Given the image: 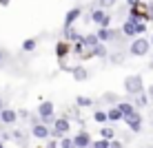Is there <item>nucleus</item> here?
Instances as JSON below:
<instances>
[{
	"label": "nucleus",
	"instance_id": "24",
	"mask_svg": "<svg viewBox=\"0 0 153 148\" xmlns=\"http://www.w3.org/2000/svg\"><path fill=\"white\" fill-rule=\"evenodd\" d=\"M60 148H76V141H73V137L62 135V137H60Z\"/></svg>",
	"mask_w": 153,
	"mask_h": 148
},
{
	"label": "nucleus",
	"instance_id": "2",
	"mask_svg": "<svg viewBox=\"0 0 153 148\" xmlns=\"http://www.w3.org/2000/svg\"><path fill=\"white\" fill-rule=\"evenodd\" d=\"M124 91L129 93V95H138L144 91V80H142V75L140 73H135V75H126L124 77Z\"/></svg>",
	"mask_w": 153,
	"mask_h": 148
},
{
	"label": "nucleus",
	"instance_id": "1",
	"mask_svg": "<svg viewBox=\"0 0 153 148\" xmlns=\"http://www.w3.org/2000/svg\"><path fill=\"white\" fill-rule=\"evenodd\" d=\"M149 49H153L151 40H149V38H142V35H135V38L131 40V44H129V55H133V57H144L146 53H149Z\"/></svg>",
	"mask_w": 153,
	"mask_h": 148
},
{
	"label": "nucleus",
	"instance_id": "17",
	"mask_svg": "<svg viewBox=\"0 0 153 148\" xmlns=\"http://www.w3.org/2000/svg\"><path fill=\"white\" fill-rule=\"evenodd\" d=\"M149 97H151V95L149 93H146V91H142V93H138V95H135V106H138V108H144V106H149Z\"/></svg>",
	"mask_w": 153,
	"mask_h": 148
},
{
	"label": "nucleus",
	"instance_id": "23",
	"mask_svg": "<svg viewBox=\"0 0 153 148\" xmlns=\"http://www.w3.org/2000/svg\"><path fill=\"white\" fill-rule=\"evenodd\" d=\"M93 119H96L98 124H107V121H109V113H107V110H96Z\"/></svg>",
	"mask_w": 153,
	"mask_h": 148
},
{
	"label": "nucleus",
	"instance_id": "26",
	"mask_svg": "<svg viewBox=\"0 0 153 148\" xmlns=\"http://www.w3.org/2000/svg\"><path fill=\"white\" fill-rule=\"evenodd\" d=\"M100 137H107V139H113V137H115V130H113V128H109V126H104V128L100 130Z\"/></svg>",
	"mask_w": 153,
	"mask_h": 148
},
{
	"label": "nucleus",
	"instance_id": "18",
	"mask_svg": "<svg viewBox=\"0 0 153 148\" xmlns=\"http://www.w3.org/2000/svg\"><path fill=\"white\" fill-rule=\"evenodd\" d=\"M65 35H67V40H69L71 44H73V42H78V40H82V38H84V35L80 33V31H76L73 27H71V29H65Z\"/></svg>",
	"mask_w": 153,
	"mask_h": 148
},
{
	"label": "nucleus",
	"instance_id": "30",
	"mask_svg": "<svg viewBox=\"0 0 153 148\" xmlns=\"http://www.w3.org/2000/svg\"><path fill=\"white\" fill-rule=\"evenodd\" d=\"M47 146H51V148H58V146H60V137H58V139H47Z\"/></svg>",
	"mask_w": 153,
	"mask_h": 148
},
{
	"label": "nucleus",
	"instance_id": "4",
	"mask_svg": "<svg viewBox=\"0 0 153 148\" xmlns=\"http://www.w3.org/2000/svg\"><path fill=\"white\" fill-rule=\"evenodd\" d=\"M91 22L98 24V27H111L113 15L109 13L104 7H98V9H93V11H91Z\"/></svg>",
	"mask_w": 153,
	"mask_h": 148
},
{
	"label": "nucleus",
	"instance_id": "20",
	"mask_svg": "<svg viewBox=\"0 0 153 148\" xmlns=\"http://www.w3.org/2000/svg\"><path fill=\"white\" fill-rule=\"evenodd\" d=\"M36 46H38V40H36V38H27V40L22 42V51H25V53L36 51Z\"/></svg>",
	"mask_w": 153,
	"mask_h": 148
},
{
	"label": "nucleus",
	"instance_id": "37",
	"mask_svg": "<svg viewBox=\"0 0 153 148\" xmlns=\"http://www.w3.org/2000/svg\"><path fill=\"white\" fill-rule=\"evenodd\" d=\"M149 66H151V68H153V53H151V64H149Z\"/></svg>",
	"mask_w": 153,
	"mask_h": 148
},
{
	"label": "nucleus",
	"instance_id": "16",
	"mask_svg": "<svg viewBox=\"0 0 153 148\" xmlns=\"http://www.w3.org/2000/svg\"><path fill=\"white\" fill-rule=\"evenodd\" d=\"M120 110L124 113V117H129V115H133L135 110H138V106H135V102H118Z\"/></svg>",
	"mask_w": 153,
	"mask_h": 148
},
{
	"label": "nucleus",
	"instance_id": "21",
	"mask_svg": "<svg viewBox=\"0 0 153 148\" xmlns=\"http://www.w3.org/2000/svg\"><path fill=\"white\" fill-rule=\"evenodd\" d=\"M76 104H78L80 108H89V106H93V99L87 97V95H78V97H76Z\"/></svg>",
	"mask_w": 153,
	"mask_h": 148
},
{
	"label": "nucleus",
	"instance_id": "8",
	"mask_svg": "<svg viewBox=\"0 0 153 148\" xmlns=\"http://www.w3.org/2000/svg\"><path fill=\"white\" fill-rule=\"evenodd\" d=\"M69 128H71V124H69V119H67V117H56V121H53V137L67 135V133H69Z\"/></svg>",
	"mask_w": 153,
	"mask_h": 148
},
{
	"label": "nucleus",
	"instance_id": "3",
	"mask_svg": "<svg viewBox=\"0 0 153 148\" xmlns=\"http://www.w3.org/2000/svg\"><path fill=\"white\" fill-rule=\"evenodd\" d=\"M56 106H53V102H49V99H45V102H40L38 104V115L42 117V121L45 124H49V126H53V121H56Z\"/></svg>",
	"mask_w": 153,
	"mask_h": 148
},
{
	"label": "nucleus",
	"instance_id": "32",
	"mask_svg": "<svg viewBox=\"0 0 153 148\" xmlns=\"http://www.w3.org/2000/svg\"><path fill=\"white\" fill-rule=\"evenodd\" d=\"M142 0H126V4H129V7H135V4H140Z\"/></svg>",
	"mask_w": 153,
	"mask_h": 148
},
{
	"label": "nucleus",
	"instance_id": "38",
	"mask_svg": "<svg viewBox=\"0 0 153 148\" xmlns=\"http://www.w3.org/2000/svg\"><path fill=\"white\" fill-rule=\"evenodd\" d=\"M151 44H153V33H151Z\"/></svg>",
	"mask_w": 153,
	"mask_h": 148
},
{
	"label": "nucleus",
	"instance_id": "28",
	"mask_svg": "<svg viewBox=\"0 0 153 148\" xmlns=\"http://www.w3.org/2000/svg\"><path fill=\"white\" fill-rule=\"evenodd\" d=\"M135 29H138V35L146 33V20H140V22H135Z\"/></svg>",
	"mask_w": 153,
	"mask_h": 148
},
{
	"label": "nucleus",
	"instance_id": "27",
	"mask_svg": "<svg viewBox=\"0 0 153 148\" xmlns=\"http://www.w3.org/2000/svg\"><path fill=\"white\" fill-rule=\"evenodd\" d=\"M118 4V0H98V7H104V9H111Z\"/></svg>",
	"mask_w": 153,
	"mask_h": 148
},
{
	"label": "nucleus",
	"instance_id": "39",
	"mask_svg": "<svg viewBox=\"0 0 153 148\" xmlns=\"http://www.w3.org/2000/svg\"><path fill=\"white\" fill-rule=\"evenodd\" d=\"M0 115H2V108H0Z\"/></svg>",
	"mask_w": 153,
	"mask_h": 148
},
{
	"label": "nucleus",
	"instance_id": "14",
	"mask_svg": "<svg viewBox=\"0 0 153 148\" xmlns=\"http://www.w3.org/2000/svg\"><path fill=\"white\" fill-rule=\"evenodd\" d=\"M71 75H73V80H76V82H84L89 77V71L84 66H73L71 68Z\"/></svg>",
	"mask_w": 153,
	"mask_h": 148
},
{
	"label": "nucleus",
	"instance_id": "35",
	"mask_svg": "<svg viewBox=\"0 0 153 148\" xmlns=\"http://www.w3.org/2000/svg\"><path fill=\"white\" fill-rule=\"evenodd\" d=\"M4 144H7V141H4L2 137H0V148H4Z\"/></svg>",
	"mask_w": 153,
	"mask_h": 148
},
{
	"label": "nucleus",
	"instance_id": "7",
	"mask_svg": "<svg viewBox=\"0 0 153 148\" xmlns=\"http://www.w3.org/2000/svg\"><path fill=\"white\" fill-rule=\"evenodd\" d=\"M69 53H73V44H71L69 40H60V42H56V57H58L60 62L65 60V57L69 55Z\"/></svg>",
	"mask_w": 153,
	"mask_h": 148
},
{
	"label": "nucleus",
	"instance_id": "36",
	"mask_svg": "<svg viewBox=\"0 0 153 148\" xmlns=\"http://www.w3.org/2000/svg\"><path fill=\"white\" fill-rule=\"evenodd\" d=\"M0 108H4V102H2V97H0Z\"/></svg>",
	"mask_w": 153,
	"mask_h": 148
},
{
	"label": "nucleus",
	"instance_id": "12",
	"mask_svg": "<svg viewBox=\"0 0 153 148\" xmlns=\"http://www.w3.org/2000/svg\"><path fill=\"white\" fill-rule=\"evenodd\" d=\"M18 110L13 108H2V115H0V121H4V124H16L18 121Z\"/></svg>",
	"mask_w": 153,
	"mask_h": 148
},
{
	"label": "nucleus",
	"instance_id": "34",
	"mask_svg": "<svg viewBox=\"0 0 153 148\" xmlns=\"http://www.w3.org/2000/svg\"><path fill=\"white\" fill-rule=\"evenodd\" d=\"M146 93H149V95H151V97H153V84H151V86H149V88H146Z\"/></svg>",
	"mask_w": 153,
	"mask_h": 148
},
{
	"label": "nucleus",
	"instance_id": "11",
	"mask_svg": "<svg viewBox=\"0 0 153 148\" xmlns=\"http://www.w3.org/2000/svg\"><path fill=\"white\" fill-rule=\"evenodd\" d=\"M73 141H76V148H87V146L93 144L91 135H89L87 130H78V133L73 135Z\"/></svg>",
	"mask_w": 153,
	"mask_h": 148
},
{
	"label": "nucleus",
	"instance_id": "6",
	"mask_svg": "<svg viewBox=\"0 0 153 148\" xmlns=\"http://www.w3.org/2000/svg\"><path fill=\"white\" fill-rule=\"evenodd\" d=\"M82 57H100V60H104V57H109V49H107V42L100 40L96 46H91L89 51H84Z\"/></svg>",
	"mask_w": 153,
	"mask_h": 148
},
{
	"label": "nucleus",
	"instance_id": "5",
	"mask_svg": "<svg viewBox=\"0 0 153 148\" xmlns=\"http://www.w3.org/2000/svg\"><path fill=\"white\" fill-rule=\"evenodd\" d=\"M31 135L40 141H47L49 137H53V128H49V124H45V121H38L31 126Z\"/></svg>",
	"mask_w": 153,
	"mask_h": 148
},
{
	"label": "nucleus",
	"instance_id": "33",
	"mask_svg": "<svg viewBox=\"0 0 153 148\" xmlns=\"http://www.w3.org/2000/svg\"><path fill=\"white\" fill-rule=\"evenodd\" d=\"M9 2L11 0H0V7H9Z\"/></svg>",
	"mask_w": 153,
	"mask_h": 148
},
{
	"label": "nucleus",
	"instance_id": "19",
	"mask_svg": "<svg viewBox=\"0 0 153 148\" xmlns=\"http://www.w3.org/2000/svg\"><path fill=\"white\" fill-rule=\"evenodd\" d=\"M98 42H100V35H98V31H96V33H84V44H87V49L96 46Z\"/></svg>",
	"mask_w": 153,
	"mask_h": 148
},
{
	"label": "nucleus",
	"instance_id": "22",
	"mask_svg": "<svg viewBox=\"0 0 153 148\" xmlns=\"http://www.w3.org/2000/svg\"><path fill=\"white\" fill-rule=\"evenodd\" d=\"M11 139H13L18 146H27V137H25L22 130H13V133H11Z\"/></svg>",
	"mask_w": 153,
	"mask_h": 148
},
{
	"label": "nucleus",
	"instance_id": "10",
	"mask_svg": "<svg viewBox=\"0 0 153 148\" xmlns=\"http://www.w3.org/2000/svg\"><path fill=\"white\" fill-rule=\"evenodd\" d=\"M80 15H82V9H80V7L69 9V11H67V15H65V24H62V27H65V29H71L73 22H78V20H80Z\"/></svg>",
	"mask_w": 153,
	"mask_h": 148
},
{
	"label": "nucleus",
	"instance_id": "13",
	"mask_svg": "<svg viewBox=\"0 0 153 148\" xmlns=\"http://www.w3.org/2000/svg\"><path fill=\"white\" fill-rule=\"evenodd\" d=\"M122 33H124V38H135V35H138V29H135V22H133V20H129V18L124 20Z\"/></svg>",
	"mask_w": 153,
	"mask_h": 148
},
{
	"label": "nucleus",
	"instance_id": "9",
	"mask_svg": "<svg viewBox=\"0 0 153 148\" xmlns=\"http://www.w3.org/2000/svg\"><path fill=\"white\" fill-rule=\"evenodd\" d=\"M124 124L129 126V128L133 130V133H140V130H142V126H144V124H142V115L138 113V110H135L133 115H129V117H124Z\"/></svg>",
	"mask_w": 153,
	"mask_h": 148
},
{
	"label": "nucleus",
	"instance_id": "29",
	"mask_svg": "<svg viewBox=\"0 0 153 148\" xmlns=\"http://www.w3.org/2000/svg\"><path fill=\"white\" fill-rule=\"evenodd\" d=\"M9 57H11V55H9V53H7V51H4V49H0V66H2V64H4V62H7V60H9Z\"/></svg>",
	"mask_w": 153,
	"mask_h": 148
},
{
	"label": "nucleus",
	"instance_id": "25",
	"mask_svg": "<svg viewBox=\"0 0 153 148\" xmlns=\"http://www.w3.org/2000/svg\"><path fill=\"white\" fill-rule=\"evenodd\" d=\"M109 60H111V64H122L124 53H109Z\"/></svg>",
	"mask_w": 153,
	"mask_h": 148
},
{
	"label": "nucleus",
	"instance_id": "15",
	"mask_svg": "<svg viewBox=\"0 0 153 148\" xmlns=\"http://www.w3.org/2000/svg\"><path fill=\"white\" fill-rule=\"evenodd\" d=\"M107 113H109V121H113V124H115V121H124V113L120 110L118 104H115L113 108H109Z\"/></svg>",
	"mask_w": 153,
	"mask_h": 148
},
{
	"label": "nucleus",
	"instance_id": "31",
	"mask_svg": "<svg viewBox=\"0 0 153 148\" xmlns=\"http://www.w3.org/2000/svg\"><path fill=\"white\" fill-rule=\"evenodd\" d=\"M146 20H153V4H146Z\"/></svg>",
	"mask_w": 153,
	"mask_h": 148
}]
</instances>
